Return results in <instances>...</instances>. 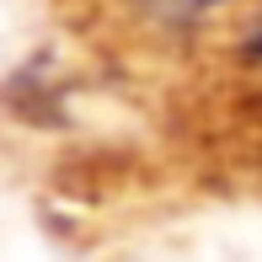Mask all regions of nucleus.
I'll return each mask as SVG.
<instances>
[{"label": "nucleus", "mask_w": 262, "mask_h": 262, "mask_svg": "<svg viewBox=\"0 0 262 262\" xmlns=\"http://www.w3.org/2000/svg\"><path fill=\"white\" fill-rule=\"evenodd\" d=\"M171 16H193V11H204V6H214V0H161Z\"/></svg>", "instance_id": "1"}, {"label": "nucleus", "mask_w": 262, "mask_h": 262, "mask_svg": "<svg viewBox=\"0 0 262 262\" xmlns=\"http://www.w3.org/2000/svg\"><path fill=\"white\" fill-rule=\"evenodd\" d=\"M252 54H262V21L252 27Z\"/></svg>", "instance_id": "2"}]
</instances>
